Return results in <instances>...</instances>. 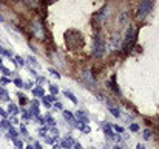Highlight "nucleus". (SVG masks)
Returning <instances> with one entry per match:
<instances>
[{"instance_id":"f03ea898","label":"nucleus","mask_w":159,"mask_h":149,"mask_svg":"<svg viewBox=\"0 0 159 149\" xmlns=\"http://www.w3.org/2000/svg\"><path fill=\"white\" fill-rule=\"evenodd\" d=\"M152 8H153V3H152V2H142V3L139 5V11H138V12H139L141 17H145V16L152 11Z\"/></svg>"},{"instance_id":"20e7f679","label":"nucleus","mask_w":159,"mask_h":149,"mask_svg":"<svg viewBox=\"0 0 159 149\" xmlns=\"http://www.w3.org/2000/svg\"><path fill=\"white\" fill-rule=\"evenodd\" d=\"M111 112H113V115H114V117H119V112H117V110H116V109H113V110H111Z\"/></svg>"},{"instance_id":"f257e3e1","label":"nucleus","mask_w":159,"mask_h":149,"mask_svg":"<svg viewBox=\"0 0 159 149\" xmlns=\"http://www.w3.org/2000/svg\"><path fill=\"white\" fill-rule=\"evenodd\" d=\"M134 39H136V28H128V31H127V37H125V44H124V50L125 51H128V50L133 47V44H134Z\"/></svg>"},{"instance_id":"7ed1b4c3","label":"nucleus","mask_w":159,"mask_h":149,"mask_svg":"<svg viewBox=\"0 0 159 149\" xmlns=\"http://www.w3.org/2000/svg\"><path fill=\"white\" fill-rule=\"evenodd\" d=\"M104 48H105L104 42H102L99 37H96V39H94V54H96L98 57H101V56L104 54Z\"/></svg>"},{"instance_id":"39448f33","label":"nucleus","mask_w":159,"mask_h":149,"mask_svg":"<svg viewBox=\"0 0 159 149\" xmlns=\"http://www.w3.org/2000/svg\"><path fill=\"white\" fill-rule=\"evenodd\" d=\"M130 129H131V131H138V126H136V124H133V126H130Z\"/></svg>"},{"instance_id":"423d86ee","label":"nucleus","mask_w":159,"mask_h":149,"mask_svg":"<svg viewBox=\"0 0 159 149\" xmlns=\"http://www.w3.org/2000/svg\"><path fill=\"white\" fill-rule=\"evenodd\" d=\"M144 135H145V138H150V131H145V134H144Z\"/></svg>"},{"instance_id":"0eeeda50","label":"nucleus","mask_w":159,"mask_h":149,"mask_svg":"<svg viewBox=\"0 0 159 149\" xmlns=\"http://www.w3.org/2000/svg\"><path fill=\"white\" fill-rule=\"evenodd\" d=\"M138 149H144V148H142V146H141V145H139V146H138Z\"/></svg>"},{"instance_id":"6e6552de","label":"nucleus","mask_w":159,"mask_h":149,"mask_svg":"<svg viewBox=\"0 0 159 149\" xmlns=\"http://www.w3.org/2000/svg\"><path fill=\"white\" fill-rule=\"evenodd\" d=\"M114 149H120V148H114Z\"/></svg>"}]
</instances>
